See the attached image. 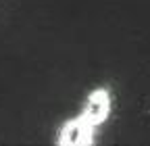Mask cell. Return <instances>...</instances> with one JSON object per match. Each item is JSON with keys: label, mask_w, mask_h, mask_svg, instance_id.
I'll use <instances>...</instances> for the list:
<instances>
[{"label": "cell", "mask_w": 150, "mask_h": 146, "mask_svg": "<svg viewBox=\"0 0 150 146\" xmlns=\"http://www.w3.org/2000/svg\"><path fill=\"white\" fill-rule=\"evenodd\" d=\"M112 113V92L108 86L92 88L81 106L67 117L56 130L59 146H92Z\"/></svg>", "instance_id": "obj_1"}, {"label": "cell", "mask_w": 150, "mask_h": 146, "mask_svg": "<svg viewBox=\"0 0 150 146\" xmlns=\"http://www.w3.org/2000/svg\"><path fill=\"white\" fill-rule=\"evenodd\" d=\"M17 2L19 0H0V27H2L17 9Z\"/></svg>", "instance_id": "obj_2"}]
</instances>
